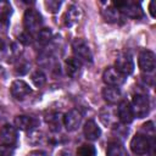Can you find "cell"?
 I'll return each mask as SVG.
<instances>
[{
    "label": "cell",
    "instance_id": "1",
    "mask_svg": "<svg viewBox=\"0 0 156 156\" xmlns=\"http://www.w3.org/2000/svg\"><path fill=\"white\" fill-rule=\"evenodd\" d=\"M23 26L27 33L32 35L38 33L43 27V17L40 12L35 9H27L23 16Z\"/></svg>",
    "mask_w": 156,
    "mask_h": 156
},
{
    "label": "cell",
    "instance_id": "2",
    "mask_svg": "<svg viewBox=\"0 0 156 156\" xmlns=\"http://www.w3.org/2000/svg\"><path fill=\"white\" fill-rule=\"evenodd\" d=\"M0 58L6 60L7 62L17 61L20 58L18 45L12 43L6 35L0 33Z\"/></svg>",
    "mask_w": 156,
    "mask_h": 156
},
{
    "label": "cell",
    "instance_id": "3",
    "mask_svg": "<svg viewBox=\"0 0 156 156\" xmlns=\"http://www.w3.org/2000/svg\"><path fill=\"white\" fill-rule=\"evenodd\" d=\"M154 146H155L154 136L149 138L141 133L135 134L130 140V150L135 155H145L150 150H154Z\"/></svg>",
    "mask_w": 156,
    "mask_h": 156
},
{
    "label": "cell",
    "instance_id": "4",
    "mask_svg": "<svg viewBox=\"0 0 156 156\" xmlns=\"http://www.w3.org/2000/svg\"><path fill=\"white\" fill-rule=\"evenodd\" d=\"M72 50L74 54V57L79 62H85V63H91L93 62V54L87 44V41L82 38H77L72 41Z\"/></svg>",
    "mask_w": 156,
    "mask_h": 156
},
{
    "label": "cell",
    "instance_id": "5",
    "mask_svg": "<svg viewBox=\"0 0 156 156\" xmlns=\"http://www.w3.org/2000/svg\"><path fill=\"white\" fill-rule=\"evenodd\" d=\"M112 5L119 11V13H123L124 16L129 17V18H134L138 20L143 16V10L139 2L135 1H117V2H112Z\"/></svg>",
    "mask_w": 156,
    "mask_h": 156
},
{
    "label": "cell",
    "instance_id": "6",
    "mask_svg": "<svg viewBox=\"0 0 156 156\" xmlns=\"http://www.w3.org/2000/svg\"><path fill=\"white\" fill-rule=\"evenodd\" d=\"M130 107L133 111L134 117L138 118H144L147 116L149 111H150V102H149V98L145 94H135L132 99L130 102Z\"/></svg>",
    "mask_w": 156,
    "mask_h": 156
},
{
    "label": "cell",
    "instance_id": "7",
    "mask_svg": "<svg viewBox=\"0 0 156 156\" xmlns=\"http://www.w3.org/2000/svg\"><path fill=\"white\" fill-rule=\"evenodd\" d=\"M115 68L119 73H122L123 76H126V77L129 76V74H132L133 71H134V61H133L132 55L129 52H127V51L121 52L117 56L116 61H115Z\"/></svg>",
    "mask_w": 156,
    "mask_h": 156
},
{
    "label": "cell",
    "instance_id": "8",
    "mask_svg": "<svg viewBox=\"0 0 156 156\" xmlns=\"http://www.w3.org/2000/svg\"><path fill=\"white\" fill-rule=\"evenodd\" d=\"M138 65L141 72L144 73H152L156 67V58L155 54L151 50H143L139 54Z\"/></svg>",
    "mask_w": 156,
    "mask_h": 156
},
{
    "label": "cell",
    "instance_id": "9",
    "mask_svg": "<svg viewBox=\"0 0 156 156\" xmlns=\"http://www.w3.org/2000/svg\"><path fill=\"white\" fill-rule=\"evenodd\" d=\"M10 91H11V95L15 100H18V101H23L26 100L32 93V88L22 79H17L15 80L12 84H11V88H10Z\"/></svg>",
    "mask_w": 156,
    "mask_h": 156
},
{
    "label": "cell",
    "instance_id": "10",
    "mask_svg": "<svg viewBox=\"0 0 156 156\" xmlns=\"http://www.w3.org/2000/svg\"><path fill=\"white\" fill-rule=\"evenodd\" d=\"M102 80L108 87H119L126 82V76L119 73L115 67H107L102 73Z\"/></svg>",
    "mask_w": 156,
    "mask_h": 156
},
{
    "label": "cell",
    "instance_id": "11",
    "mask_svg": "<svg viewBox=\"0 0 156 156\" xmlns=\"http://www.w3.org/2000/svg\"><path fill=\"white\" fill-rule=\"evenodd\" d=\"M18 140L17 128L12 124H4L0 128V143L9 146H15Z\"/></svg>",
    "mask_w": 156,
    "mask_h": 156
},
{
    "label": "cell",
    "instance_id": "12",
    "mask_svg": "<svg viewBox=\"0 0 156 156\" xmlns=\"http://www.w3.org/2000/svg\"><path fill=\"white\" fill-rule=\"evenodd\" d=\"M82 118V113L78 110L73 108L63 115V126L68 132H73L80 126Z\"/></svg>",
    "mask_w": 156,
    "mask_h": 156
},
{
    "label": "cell",
    "instance_id": "13",
    "mask_svg": "<svg viewBox=\"0 0 156 156\" xmlns=\"http://www.w3.org/2000/svg\"><path fill=\"white\" fill-rule=\"evenodd\" d=\"M116 112H117L118 119H119L123 124H129V123H132L133 119H134V115H133L130 104H129L128 101H126V100H122V101L118 104V107H117Z\"/></svg>",
    "mask_w": 156,
    "mask_h": 156
},
{
    "label": "cell",
    "instance_id": "14",
    "mask_svg": "<svg viewBox=\"0 0 156 156\" xmlns=\"http://www.w3.org/2000/svg\"><path fill=\"white\" fill-rule=\"evenodd\" d=\"M80 17H82V10L76 5H71L67 7V10L62 17V21L66 27H73L74 24H77L79 22Z\"/></svg>",
    "mask_w": 156,
    "mask_h": 156
},
{
    "label": "cell",
    "instance_id": "15",
    "mask_svg": "<svg viewBox=\"0 0 156 156\" xmlns=\"http://www.w3.org/2000/svg\"><path fill=\"white\" fill-rule=\"evenodd\" d=\"M101 16L106 22L110 23H116L121 20V13L119 11L112 5V2H101Z\"/></svg>",
    "mask_w": 156,
    "mask_h": 156
},
{
    "label": "cell",
    "instance_id": "16",
    "mask_svg": "<svg viewBox=\"0 0 156 156\" xmlns=\"http://www.w3.org/2000/svg\"><path fill=\"white\" fill-rule=\"evenodd\" d=\"M102 98L110 105L119 104L122 101V91L117 87H105L102 89Z\"/></svg>",
    "mask_w": 156,
    "mask_h": 156
},
{
    "label": "cell",
    "instance_id": "17",
    "mask_svg": "<svg viewBox=\"0 0 156 156\" xmlns=\"http://www.w3.org/2000/svg\"><path fill=\"white\" fill-rule=\"evenodd\" d=\"M83 133H84V136L90 140V141H95L100 138L101 135V129L100 127L96 124V122L94 119H88L85 123H84V127H83Z\"/></svg>",
    "mask_w": 156,
    "mask_h": 156
},
{
    "label": "cell",
    "instance_id": "18",
    "mask_svg": "<svg viewBox=\"0 0 156 156\" xmlns=\"http://www.w3.org/2000/svg\"><path fill=\"white\" fill-rule=\"evenodd\" d=\"M100 119L106 127H115L117 123V112L111 106H105L100 110Z\"/></svg>",
    "mask_w": 156,
    "mask_h": 156
},
{
    "label": "cell",
    "instance_id": "19",
    "mask_svg": "<svg viewBox=\"0 0 156 156\" xmlns=\"http://www.w3.org/2000/svg\"><path fill=\"white\" fill-rule=\"evenodd\" d=\"M37 119L32 116H26V115H21V116H16L15 117V126L16 128L21 129V130H30L37 126Z\"/></svg>",
    "mask_w": 156,
    "mask_h": 156
},
{
    "label": "cell",
    "instance_id": "20",
    "mask_svg": "<svg viewBox=\"0 0 156 156\" xmlns=\"http://www.w3.org/2000/svg\"><path fill=\"white\" fill-rule=\"evenodd\" d=\"M65 68L67 76L71 78H77L82 72V62H79L76 57H68L65 61Z\"/></svg>",
    "mask_w": 156,
    "mask_h": 156
},
{
    "label": "cell",
    "instance_id": "21",
    "mask_svg": "<svg viewBox=\"0 0 156 156\" xmlns=\"http://www.w3.org/2000/svg\"><path fill=\"white\" fill-rule=\"evenodd\" d=\"M45 121L51 132H58L63 124V116L60 112H49L45 116Z\"/></svg>",
    "mask_w": 156,
    "mask_h": 156
},
{
    "label": "cell",
    "instance_id": "22",
    "mask_svg": "<svg viewBox=\"0 0 156 156\" xmlns=\"http://www.w3.org/2000/svg\"><path fill=\"white\" fill-rule=\"evenodd\" d=\"M106 156H128L124 147L122 146V144L115 141V143H110L106 150Z\"/></svg>",
    "mask_w": 156,
    "mask_h": 156
},
{
    "label": "cell",
    "instance_id": "23",
    "mask_svg": "<svg viewBox=\"0 0 156 156\" xmlns=\"http://www.w3.org/2000/svg\"><path fill=\"white\" fill-rule=\"evenodd\" d=\"M76 156H96V149L91 144H83L77 149Z\"/></svg>",
    "mask_w": 156,
    "mask_h": 156
},
{
    "label": "cell",
    "instance_id": "24",
    "mask_svg": "<svg viewBox=\"0 0 156 156\" xmlns=\"http://www.w3.org/2000/svg\"><path fill=\"white\" fill-rule=\"evenodd\" d=\"M51 38H52V32L49 28H41L37 33V40H38V43H40L43 45L48 44L51 40Z\"/></svg>",
    "mask_w": 156,
    "mask_h": 156
},
{
    "label": "cell",
    "instance_id": "25",
    "mask_svg": "<svg viewBox=\"0 0 156 156\" xmlns=\"http://www.w3.org/2000/svg\"><path fill=\"white\" fill-rule=\"evenodd\" d=\"M30 79H32V82H33V84H34L35 87H43V85L45 84V82H46V76L44 74L43 71L37 69V71H34V72L32 73Z\"/></svg>",
    "mask_w": 156,
    "mask_h": 156
},
{
    "label": "cell",
    "instance_id": "26",
    "mask_svg": "<svg viewBox=\"0 0 156 156\" xmlns=\"http://www.w3.org/2000/svg\"><path fill=\"white\" fill-rule=\"evenodd\" d=\"M44 5H45V7H46V10H48L49 12L56 13V12L60 10L62 2H61V1H55V0H49V1H45Z\"/></svg>",
    "mask_w": 156,
    "mask_h": 156
},
{
    "label": "cell",
    "instance_id": "27",
    "mask_svg": "<svg viewBox=\"0 0 156 156\" xmlns=\"http://www.w3.org/2000/svg\"><path fill=\"white\" fill-rule=\"evenodd\" d=\"M17 65H16V73L17 74H24V73H27L28 72V69H29V63L28 62H26L22 57H20L18 60H17Z\"/></svg>",
    "mask_w": 156,
    "mask_h": 156
},
{
    "label": "cell",
    "instance_id": "28",
    "mask_svg": "<svg viewBox=\"0 0 156 156\" xmlns=\"http://www.w3.org/2000/svg\"><path fill=\"white\" fill-rule=\"evenodd\" d=\"M15 154V149L13 146H9V145H0V156H13Z\"/></svg>",
    "mask_w": 156,
    "mask_h": 156
},
{
    "label": "cell",
    "instance_id": "29",
    "mask_svg": "<svg viewBox=\"0 0 156 156\" xmlns=\"http://www.w3.org/2000/svg\"><path fill=\"white\" fill-rule=\"evenodd\" d=\"M18 40H20V43H22L23 45H29V44H32V41H33V35L32 34H29V33H27L26 30L18 37Z\"/></svg>",
    "mask_w": 156,
    "mask_h": 156
},
{
    "label": "cell",
    "instance_id": "30",
    "mask_svg": "<svg viewBox=\"0 0 156 156\" xmlns=\"http://www.w3.org/2000/svg\"><path fill=\"white\" fill-rule=\"evenodd\" d=\"M28 156H49V155L43 150H34V151H30Z\"/></svg>",
    "mask_w": 156,
    "mask_h": 156
},
{
    "label": "cell",
    "instance_id": "31",
    "mask_svg": "<svg viewBox=\"0 0 156 156\" xmlns=\"http://www.w3.org/2000/svg\"><path fill=\"white\" fill-rule=\"evenodd\" d=\"M154 6H155V1H151L149 4V12H150L151 17H155V9H154Z\"/></svg>",
    "mask_w": 156,
    "mask_h": 156
}]
</instances>
